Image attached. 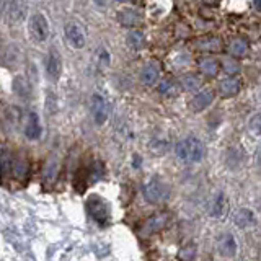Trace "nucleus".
I'll use <instances>...</instances> for the list:
<instances>
[{
  "label": "nucleus",
  "instance_id": "obj_1",
  "mask_svg": "<svg viewBox=\"0 0 261 261\" xmlns=\"http://www.w3.org/2000/svg\"><path fill=\"white\" fill-rule=\"evenodd\" d=\"M176 155L185 163H199L206 155V149L198 137L190 136L176 144Z\"/></svg>",
  "mask_w": 261,
  "mask_h": 261
},
{
  "label": "nucleus",
  "instance_id": "obj_2",
  "mask_svg": "<svg viewBox=\"0 0 261 261\" xmlns=\"http://www.w3.org/2000/svg\"><path fill=\"white\" fill-rule=\"evenodd\" d=\"M142 194L147 202L162 204L170 198V188L159 176H152L142 188Z\"/></svg>",
  "mask_w": 261,
  "mask_h": 261
},
{
  "label": "nucleus",
  "instance_id": "obj_3",
  "mask_svg": "<svg viewBox=\"0 0 261 261\" xmlns=\"http://www.w3.org/2000/svg\"><path fill=\"white\" fill-rule=\"evenodd\" d=\"M87 211L98 225L106 227L111 222V211L108 202L101 199L98 194H92L87 199Z\"/></svg>",
  "mask_w": 261,
  "mask_h": 261
},
{
  "label": "nucleus",
  "instance_id": "obj_4",
  "mask_svg": "<svg viewBox=\"0 0 261 261\" xmlns=\"http://www.w3.org/2000/svg\"><path fill=\"white\" fill-rule=\"evenodd\" d=\"M28 33L33 43L41 44L49 36V23L43 13H33L28 20Z\"/></svg>",
  "mask_w": 261,
  "mask_h": 261
},
{
  "label": "nucleus",
  "instance_id": "obj_5",
  "mask_svg": "<svg viewBox=\"0 0 261 261\" xmlns=\"http://www.w3.org/2000/svg\"><path fill=\"white\" fill-rule=\"evenodd\" d=\"M64 35H65V41L69 43L70 47L73 49H82L85 47L87 44V35H85V30L82 24L79 23H67L64 28Z\"/></svg>",
  "mask_w": 261,
  "mask_h": 261
},
{
  "label": "nucleus",
  "instance_id": "obj_6",
  "mask_svg": "<svg viewBox=\"0 0 261 261\" xmlns=\"http://www.w3.org/2000/svg\"><path fill=\"white\" fill-rule=\"evenodd\" d=\"M44 70H46L47 79L51 82L59 80L61 72H62V57L56 47L49 49V53L46 56V62H44Z\"/></svg>",
  "mask_w": 261,
  "mask_h": 261
},
{
  "label": "nucleus",
  "instance_id": "obj_7",
  "mask_svg": "<svg viewBox=\"0 0 261 261\" xmlns=\"http://www.w3.org/2000/svg\"><path fill=\"white\" fill-rule=\"evenodd\" d=\"M92 118L98 126H103L108 119V103L100 95H93L92 98Z\"/></svg>",
  "mask_w": 261,
  "mask_h": 261
},
{
  "label": "nucleus",
  "instance_id": "obj_8",
  "mask_svg": "<svg viewBox=\"0 0 261 261\" xmlns=\"http://www.w3.org/2000/svg\"><path fill=\"white\" fill-rule=\"evenodd\" d=\"M159 75H160V69L155 62H147L141 69V82L147 87H152L157 84Z\"/></svg>",
  "mask_w": 261,
  "mask_h": 261
},
{
  "label": "nucleus",
  "instance_id": "obj_9",
  "mask_svg": "<svg viewBox=\"0 0 261 261\" xmlns=\"http://www.w3.org/2000/svg\"><path fill=\"white\" fill-rule=\"evenodd\" d=\"M212 100H214V92H212L211 88H204V90H198V95L193 98L191 101V108L194 111H202L206 110L207 106H211Z\"/></svg>",
  "mask_w": 261,
  "mask_h": 261
},
{
  "label": "nucleus",
  "instance_id": "obj_10",
  "mask_svg": "<svg viewBox=\"0 0 261 261\" xmlns=\"http://www.w3.org/2000/svg\"><path fill=\"white\" fill-rule=\"evenodd\" d=\"M217 250L222 256H233L237 253V242L232 233H224L220 235L217 240Z\"/></svg>",
  "mask_w": 261,
  "mask_h": 261
},
{
  "label": "nucleus",
  "instance_id": "obj_11",
  "mask_svg": "<svg viewBox=\"0 0 261 261\" xmlns=\"http://www.w3.org/2000/svg\"><path fill=\"white\" fill-rule=\"evenodd\" d=\"M227 211H228L227 198H225L222 193H220V194L216 196L214 199H212L211 206H209V214L212 217H216V219H220V217H224L227 214Z\"/></svg>",
  "mask_w": 261,
  "mask_h": 261
},
{
  "label": "nucleus",
  "instance_id": "obj_12",
  "mask_svg": "<svg viewBox=\"0 0 261 261\" xmlns=\"http://www.w3.org/2000/svg\"><path fill=\"white\" fill-rule=\"evenodd\" d=\"M24 136L30 141H38L41 137V124L36 113H30V116L27 119V126H24Z\"/></svg>",
  "mask_w": 261,
  "mask_h": 261
},
{
  "label": "nucleus",
  "instance_id": "obj_13",
  "mask_svg": "<svg viewBox=\"0 0 261 261\" xmlns=\"http://www.w3.org/2000/svg\"><path fill=\"white\" fill-rule=\"evenodd\" d=\"M168 224V216L167 214H157V216H152L150 219L145 220L144 224V233H155L162 230L163 227Z\"/></svg>",
  "mask_w": 261,
  "mask_h": 261
},
{
  "label": "nucleus",
  "instance_id": "obj_14",
  "mask_svg": "<svg viewBox=\"0 0 261 261\" xmlns=\"http://www.w3.org/2000/svg\"><path fill=\"white\" fill-rule=\"evenodd\" d=\"M239 90H240V82L235 77H227L224 80H220V84H219V92L225 98L235 96L239 93Z\"/></svg>",
  "mask_w": 261,
  "mask_h": 261
},
{
  "label": "nucleus",
  "instance_id": "obj_15",
  "mask_svg": "<svg viewBox=\"0 0 261 261\" xmlns=\"http://www.w3.org/2000/svg\"><path fill=\"white\" fill-rule=\"evenodd\" d=\"M118 20H119V23L121 24H124V27H136V24H139L142 21V15H141V12H137V10H122V12H119L118 13Z\"/></svg>",
  "mask_w": 261,
  "mask_h": 261
},
{
  "label": "nucleus",
  "instance_id": "obj_16",
  "mask_svg": "<svg viewBox=\"0 0 261 261\" xmlns=\"http://www.w3.org/2000/svg\"><path fill=\"white\" fill-rule=\"evenodd\" d=\"M7 16L10 21L18 23L24 18V5L20 2V0H13L7 5Z\"/></svg>",
  "mask_w": 261,
  "mask_h": 261
},
{
  "label": "nucleus",
  "instance_id": "obj_17",
  "mask_svg": "<svg viewBox=\"0 0 261 261\" xmlns=\"http://www.w3.org/2000/svg\"><path fill=\"white\" fill-rule=\"evenodd\" d=\"M199 69L204 75L216 77L220 67H219V62L216 59H212V57H204V59L199 61Z\"/></svg>",
  "mask_w": 261,
  "mask_h": 261
},
{
  "label": "nucleus",
  "instance_id": "obj_18",
  "mask_svg": "<svg viewBox=\"0 0 261 261\" xmlns=\"http://www.w3.org/2000/svg\"><path fill=\"white\" fill-rule=\"evenodd\" d=\"M181 85H183V88L186 90V92L196 93L201 88L202 84H201V79L196 75V73H188V75H185L181 79Z\"/></svg>",
  "mask_w": 261,
  "mask_h": 261
},
{
  "label": "nucleus",
  "instance_id": "obj_19",
  "mask_svg": "<svg viewBox=\"0 0 261 261\" xmlns=\"http://www.w3.org/2000/svg\"><path fill=\"white\" fill-rule=\"evenodd\" d=\"M248 51V44L247 41H243L242 38H235L230 44H228V53H230L233 57H242Z\"/></svg>",
  "mask_w": 261,
  "mask_h": 261
},
{
  "label": "nucleus",
  "instance_id": "obj_20",
  "mask_svg": "<svg viewBox=\"0 0 261 261\" xmlns=\"http://www.w3.org/2000/svg\"><path fill=\"white\" fill-rule=\"evenodd\" d=\"M144 41H145V38H144V35L141 31H130L129 35H127V44H129V47H133V49H141L142 46H144Z\"/></svg>",
  "mask_w": 261,
  "mask_h": 261
},
{
  "label": "nucleus",
  "instance_id": "obj_21",
  "mask_svg": "<svg viewBox=\"0 0 261 261\" xmlns=\"http://www.w3.org/2000/svg\"><path fill=\"white\" fill-rule=\"evenodd\" d=\"M56 173H57V160L56 159H51L47 163H46V167H44V181L46 183H53L54 179H56Z\"/></svg>",
  "mask_w": 261,
  "mask_h": 261
},
{
  "label": "nucleus",
  "instance_id": "obj_22",
  "mask_svg": "<svg viewBox=\"0 0 261 261\" xmlns=\"http://www.w3.org/2000/svg\"><path fill=\"white\" fill-rule=\"evenodd\" d=\"M235 222L239 224L240 227H248V225L253 224V214L247 209H242L239 214L235 216Z\"/></svg>",
  "mask_w": 261,
  "mask_h": 261
},
{
  "label": "nucleus",
  "instance_id": "obj_23",
  "mask_svg": "<svg viewBox=\"0 0 261 261\" xmlns=\"http://www.w3.org/2000/svg\"><path fill=\"white\" fill-rule=\"evenodd\" d=\"M160 92L165 95H173L175 93V82L171 79H165L160 82Z\"/></svg>",
  "mask_w": 261,
  "mask_h": 261
},
{
  "label": "nucleus",
  "instance_id": "obj_24",
  "mask_svg": "<svg viewBox=\"0 0 261 261\" xmlns=\"http://www.w3.org/2000/svg\"><path fill=\"white\" fill-rule=\"evenodd\" d=\"M98 57H100V65H101V67H108V65H110V53H108V49L100 47V51H98Z\"/></svg>",
  "mask_w": 261,
  "mask_h": 261
},
{
  "label": "nucleus",
  "instance_id": "obj_25",
  "mask_svg": "<svg viewBox=\"0 0 261 261\" xmlns=\"http://www.w3.org/2000/svg\"><path fill=\"white\" fill-rule=\"evenodd\" d=\"M224 69H225L228 73H235V72H239L240 67H239V64H237V62L225 59V61H224Z\"/></svg>",
  "mask_w": 261,
  "mask_h": 261
},
{
  "label": "nucleus",
  "instance_id": "obj_26",
  "mask_svg": "<svg viewBox=\"0 0 261 261\" xmlns=\"http://www.w3.org/2000/svg\"><path fill=\"white\" fill-rule=\"evenodd\" d=\"M93 4L98 5V7H106L110 4V0H93Z\"/></svg>",
  "mask_w": 261,
  "mask_h": 261
},
{
  "label": "nucleus",
  "instance_id": "obj_27",
  "mask_svg": "<svg viewBox=\"0 0 261 261\" xmlns=\"http://www.w3.org/2000/svg\"><path fill=\"white\" fill-rule=\"evenodd\" d=\"M255 7H256V10H259V0H255Z\"/></svg>",
  "mask_w": 261,
  "mask_h": 261
},
{
  "label": "nucleus",
  "instance_id": "obj_28",
  "mask_svg": "<svg viewBox=\"0 0 261 261\" xmlns=\"http://www.w3.org/2000/svg\"><path fill=\"white\" fill-rule=\"evenodd\" d=\"M116 2H127V0H116Z\"/></svg>",
  "mask_w": 261,
  "mask_h": 261
},
{
  "label": "nucleus",
  "instance_id": "obj_29",
  "mask_svg": "<svg viewBox=\"0 0 261 261\" xmlns=\"http://www.w3.org/2000/svg\"><path fill=\"white\" fill-rule=\"evenodd\" d=\"M0 8H2V2H0Z\"/></svg>",
  "mask_w": 261,
  "mask_h": 261
}]
</instances>
